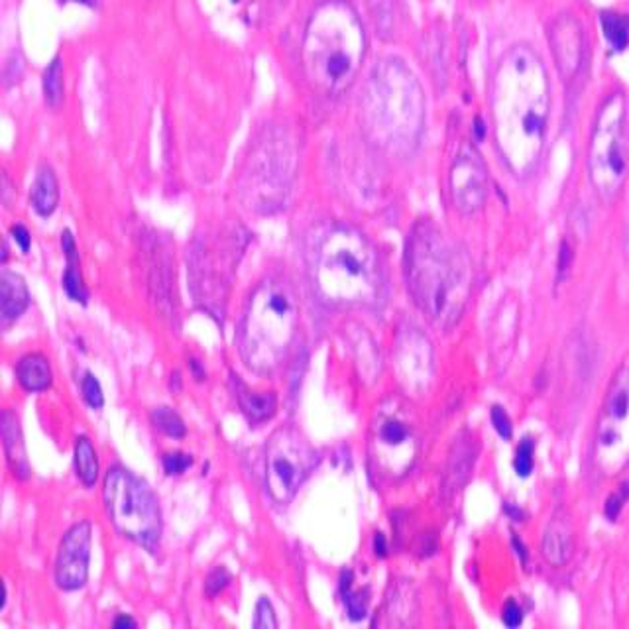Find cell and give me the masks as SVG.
I'll return each instance as SVG.
<instances>
[{
	"mask_svg": "<svg viewBox=\"0 0 629 629\" xmlns=\"http://www.w3.org/2000/svg\"><path fill=\"white\" fill-rule=\"evenodd\" d=\"M114 627H136V622L132 620V617L121 615V617H116V620H114Z\"/></svg>",
	"mask_w": 629,
	"mask_h": 629,
	"instance_id": "39",
	"label": "cell"
},
{
	"mask_svg": "<svg viewBox=\"0 0 629 629\" xmlns=\"http://www.w3.org/2000/svg\"><path fill=\"white\" fill-rule=\"evenodd\" d=\"M0 431H3V444H5L10 470L14 472L16 479L26 480L30 476V464L26 457L24 439H22L18 417L10 409L3 411V417H0Z\"/></svg>",
	"mask_w": 629,
	"mask_h": 629,
	"instance_id": "17",
	"label": "cell"
},
{
	"mask_svg": "<svg viewBox=\"0 0 629 629\" xmlns=\"http://www.w3.org/2000/svg\"><path fill=\"white\" fill-rule=\"evenodd\" d=\"M351 572L342 574V596H344V604L346 610H349V615L352 620H362L366 615V592H351Z\"/></svg>",
	"mask_w": 629,
	"mask_h": 629,
	"instance_id": "29",
	"label": "cell"
},
{
	"mask_svg": "<svg viewBox=\"0 0 629 629\" xmlns=\"http://www.w3.org/2000/svg\"><path fill=\"white\" fill-rule=\"evenodd\" d=\"M252 625L256 629H276L278 627V620H276V612L274 606L269 604L268 598H262L256 606V615Z\"/></svg>",
	"mask_w": 629,
	"mask_h": 629,
	"instance_id": "32",
	"label": "cell"
},
{
	"mask_svg": "<svg viewBox=\"0 0 629 629\" xmlns=\"http://www.w3.org/2000/svg\"><path fill=\"white\" fill-rule=\"evenodd\" d=\"M533 457H535L533 439H524L522 442L517 444L515 459H514V469H515L517 476H522V479H527V476L533 472V464H535Z\"/></svg>",
	"mask_w": 629,
	"mask_h": 629,
	"instance_id": "30",
	"label": "cell"
},
{
	"mask_svg": "<svg viewBox=\"0 0 629 629\" xmlns=\"http://www.w3.org/2000/svg\"><path fill=\"white\" fill-rule=\"evenodd\" d=\"M234 386H236L238 404H241L242 414L248 417V421H251V423H262V421H268L269 417L276 414L278 399H276V396L272 392H269V394L251 392V389H248L246 384L241 382V379H234Z\"/></svg>",
	"mask_w": 629,
	"mask_h": 629,
	"instance_id": "22",
	"label": "cell"
},
{
	"mask_svg": "<svg viewBox=\"0 0 629 629\" xmlns=\"http://www.w3.org/2000/svg\"><path fill=\"white\" fill-rule=\"evenodd\" d=\"M13 236H14V241L20 244L22 252H28V251H30V232L24 229V226H22V224H14V226H13Z\"/></svg>",
	"mask_w": 629,
	"mask_h": 629,
	"instance_id": "38",
	"label": "cell"
},
{
	"mask_svg": "<svg viewBox=\"0 0 629 629\" xmlns=\"http://www.w3.org/2000/svg\"><path fill=\"white\" fill-rule=\"evenodd\" d=\"M362 114L368 132L384 148L407 151L417 144L425 101L404 61L387 58L376 65L364 91Z\"/></svg>",
	"mask_w": 629,
	"mask_h": 629,
	"instance_id": "4",
	"label": "cell"
},
{
	"mask_svg": "<svg viewBox=\"0 0 629 629\" xmlns=\"http://www.w3.org/2000/svg\"><path fill=\"white\" fill-rule=\"evenodd\" d=\"M474 462V444L470 439H459L454 442L449 459V469L444 474V492H457L462 484L469 480V474Z\"/></svg>",
	"mask_w": 629,
	"mask_h": 629,
	"instance_id": "20",
	"label": "cell"
},
{
	"mask_svg": "<svg viewBox=\"0 0 629 629\" xmlns=\"http://www.w3.org/2000/svg\"><path fill=\"white\" fill-rule=\"evenodd\" d=\"M366 56V34L356 10L344 0H329L311 14L303 38L301 61L314 91L344 93Z\"/></svg>",
	"mask_w": 629,
	"mask_h": 629,
	"instance_id": "3",
	"label": "cell"
},
{
	"mask_svg": "<svg viewBox=\"0 0 629 629\" xmlns=\"http://www.w3.org/2000/svg\"><path fill=\"white\" fill-rule=\"evenodd\" d=\"M238 241L241 238L236 236V232L214 234L197 241L193 246L191 281L195 297L205 309L214 314L219 313L221 305H224L234 266L242 252Z\"/></svg>",
	"mask_w": 629,
	"mask_h": 629,
	"instance_id": "12",
	"label": "cell"
},
{
	"mask_svg": "<svg viewBox=\"0 0 629 629\" xmlns=\"http://www.w3.org/2000/svg\"><path fill=\"white\" fill-rule=\"evenodd\" d=\"M91 524H75L63 535L56 561V580L63 590H77L89 577Z\"/></svg>",
	"mask_w": 629,
	"mask_h": 629,
	"instance_id": "15",
	"label": "cell"
},
{
	"mask_svg": "<svg viewBox=\"0 0 629 629\" xmlns=\"http://www.w3.org/2000/svg\"><path fill=\"white\" fill-rule=\"evenodd\" d=\"M600 24L606 40L615 51H622L629 43V18L617 13H602Z\"/></svg>",
	"mask_w": 629,
	"mask_h": 629,
	"instance_id": "26",
	"label": "cell"
},
{
	"mask_svg": "<svg viewBox=\"0 0 629 629\" xmlns=\"http://www.w3.org/2000/svg\"><path fill=\"white\" fill-rule=\"evenodd\" d=\"M551 108L545 65L527 46L509 50L490 83L496 144L507 168L525 178L543 151Z\"/></svg>",
	"mask_w": 629,
	"mask_h": 629,
	"instance_id": "1",
	"label": "cell"
},
{
	"mask_svg": "<svg viewBox=\"0 0 629 629\" xmlns=\"http://www.w3.org/2000/svg\"><path fill=\"white\" fill-rule=\"evenodd\" d=\"M81 392L87 404L95 409H101L105 406V397H103V387L99 384V379L95 378V374L87 372L81 379Z\"/></svg>",
	"mask_w": 629,
	"mask_h": 629,
	"instance_id": "31",
	"label": "cell"
},
{
	"mask_svg": "<svg viewBox=\"0 0 629 629\" xmlns=\"http://www.w3.org/2000/svg\"><path fill=\"white\" fill-rule=\"evenodd\" d=\"M319 294L339 305H370L382 291V268L374 246L349 226H334L314 252Z\"/></svg>",
	"mask_w": 629,
	"mask_h": 629,
	"instance_id": "6",
	"label": "cell"
},
{
	"mask_svg": "<svg viewBox=\"0 0 629 629\" xmlns=\"http://www.w3.org/2000/svg\"><path fill=\"white\" fill-rule=\"evenodd\" d=\"M79 3H85V5H93L95 0H79Z\"/></svg>",
	"mask_w": 629,
	"mask_h": 629,
	"instance_id": "41",
	"label": "cell"
},
{
	"mask_svg": "<svg viewBox=\"0 0 629 629\" xmlns=\"http://www.w3.org/2000/svg\"><path fill=\"white\" fill-rule=\"evenodd\" d=\"M75 470L85 486H95L99 479V460L93 442L87 437H77L75 441Z\"/></svg>",
	"mask_w": 629,
	"mask_h": 629,
	"instance_id": "25",
	"label": "cell"
},
{
	"mask_svg": "<svg viewBox=\"0 0 629 629\" xmlns=\"http://www.w3.org/2000/svg\"><path fill=\"white\" fill-rule=\"evenodd\" d=\"M151 421H154V425L168 437H186V423H183V419L169 407H158L151 411Z\"/></svg>",
	"mask_w": 629,
	"mask_h": 629,
	"instance_id": "28",
	"label": "cell"
},
{
	"mask_svg": "<svg viewBox=\"0 0 629 629\" xmlns=\"http://www.w3.org/2000/svg\"><path fill=\"white\" fill-rule=\"evenodd\" d=\"M294 168V151L279 132H268L254 146L251 160L241 179L242 199L256 211H272L279 207Z\"/></svg>",
	"mask_w": 629,
	"mask_h": 629,
	"instance_id": "10",
	"label": "cell"
},
{
	"mask_svg": "<svg viewBox=\"0 0 629 629\" xmlns=\"http://www.w3.org/2000/svg\"><path fill=\"white\" fill-rule=\"evenodd\" d=\"M232 580L231 577V572L226 570L224 567H216L209 577L207 580H205V594L209 596V598H214L216 594H219L221 590H224L226 587H229V582Z\"/></svg>",
	"mask_w": 629,
	"mask_h": 629,
	"instance_id": "33",
	"label": "cell"
},
{
	"mask_svg": "<svg viewBox=\"0 0 629 629\" xmlns=\"http://www.w3.org/2000/svg\"><path fill=\"white\" fill-rule=\"evenodd\" d=\"M317 462L309 441L296 427H281L266 447V488L276 504L294 500Z\"/></svg>",
	"mask_w": 629,
	"mask_h": 629,
	"instance_id": "13",
	"label": "cell"
},
{
	"mask_svg": "<svg viewBox=\"0 0 629 629\" xmlns=\"http://www.w3.org/2000/svg\"><path fill=\"white\" fill-rule=\"evenodd\" d=\"M588 171L600 199L612 203L620 195L627 176L625 101L622 93L608 96L596 116L588 151Z\"/></svg>",
	"mask_w": 629,
	"mask_h": 629,
	"instance_id": "8",
	"label": "cell"
},
{
	"mask_svg": "<svg viewBox=\"0 0 629 629\" xmlns=\"http://www.w3.org/2000/svg\"><path fill=\"white\" fill-rule=\"evenodd\" d=\"M30 199H32V205H34L36 213L41 216H50L53 211H56L59 203V186H58L56 173H53L51 168L43 166L38 171V178L34 181V187H32Z\"/></svg>",
	"mask_w": 629,
	"mask_h": 629,
	"instance_id": "23",
	"label": "cell"
},
{
	"mask_svg": "<svg viewBox=\"0 0 629 629\" xmlns=\"http://www.w3.org/2000/svg\"><path fill=\"white\" fill-rule=\"evenodd\" d=\"M161 462H164L166 472L169 476H173V474L186 472L189 466L193 464V457H191V454H186V452H168V454H164V459H161Z\"/></svg>",
	"mask_w": 629,
	"mask_h": 629,
	"instance_id": "34",
	"label": "cell"
},
{
	"mask_svg": "<svg viewBox=\"0 0 629 629\" xmlns=\"http://www.w3.org/2000/svg\"><path fill=\"white\" fill-rule=\"evenodd\" d=\"M28 305L30 294L24 279L18 274L5 269L0 274V313H3V319L6 323L18 319L28 309Z\"/></svg>",
	"mask_w": 629,
	"mask_h": 629,
	"instance_id": "19",
	"label": "cell"
},
{
	"mask_svg": "<svg viewBox=\"0 0 629 629\" xmlns=\"http://www.w3.org/2000/svg\"><path fill=\"white\" fill-rule=\"evenodd\" d=\"M594 464L604 476L620 474L629 464V368L612 378L596 423Z\"/></svg>",
	"mask_w": 629,
	"mask_h": 629,
	"instance_id": "11",
	"label": "cell"
},
{
	"mask_svg": "<svg viewBox=\"0 0 629 629\" xmlns=\"http://www.w3.org/2000/svg\"><path fill=\"white\" fill-rule=\"evenodd\" d=\"M451 197L462 214L479 213L488 197V171L472 144H462L449 173Z\"/></svg>",
	"mask_w": 629,
	"mask_h": 629,
	"instance_id": "14",
	"label": "cell"
},
{
	"mask_svg": "<svg viewBox=\"0 0 629 629\" xmlns=\"http://www.w3.org/2000/svg\"><path fill=\"white\" fill-rule=\"evenodd\" d=\"M572 555V529L565 512H557L543 537V557L555 567H562Z\"/></svg>",
	"mask_w": 629,
	"mask_h": 629,
	"instance_id": "18",
	"label": "cell"
},
{
	"mask_svg": "<svg viewBox=\"0 0 629 629\" xmlns=\"http://www.w3.org/2000/svg\"><path fill=\"white\" fill-rule=\"evenodd\" d=\"M419 451L415 417L401 399L379 406L368 437L372 470L384 480H397L409 472Z\"/></svg>",
	"mask_w": 629,
	"mask_h": 629,
	"instance_id": "9",
	"label": "cell"
},
{
	"mask_svg": "<svg viewBox=\"0 0 629 629\" xmlns=\"http://www.w3.org/2000/svg\"><path fill=\"white\" fill-rule=\"evenodd\" d=\"M61 246L63 252L68 256V269H65L63 276V287L68 291V296L79 303H87V289L81 278V268H79V256H77V246L69 231H65L61 234Z\"/></svg>",
	"mask_w": 629,
	"mask_h": 629,
	"instance_id": "24",
	"label": "cell"
},
{
	"mask_svg": "<svg viewBox=\"0 0 629 629\" xmlns=\"http://www.w3.org/2000/svg\"><path fill=\"white\" fill-rule=\"evenodd\" d=\"M625 497H627V486H625V490L614 494V496L610 497V500L606 502V515H608V517L612 519V522H614V519H615L617 515H620V509H622V506H624V502H625Z\"/></svg>",
	"mask_w": 629,
	"mask_h": 629,
	"instance_id": "37",
	"label": "cell"
},
{
	"mask_svg": "<svg viewBox=\"0 0 629 629\" xmlns=\"http://www.w3.org/2000/svg\"><path fill=\"white\" fill-rule=\"evenodd\" d=\"M549 43L561 77L570 81L580 71L584 59V34L579 20L570 14H561L549 26Z\"/></svg>",
	"mask_w": 629,
	"mask_h": 629,
	"instance_id": "16",
	"label": "cell"
},
{
	"mask_svg": "<svg viewBox=\"0 0 629 629\" xmlns=\"http://www.w3.org/2000/svg\"><path fill=\"white\" fill-rule=\"evenodd\" d=\"M16 376L22 387L32 394L43 392L51 386V368L46 356L28 354L16 366Z\"/></svg>",
	"mask_w": 629,
	"mask_h": 629,
	"instance_id": "21",
	"label": "cell"
},
{
	"mask_svg": "<svg viewBox=\"0 0 629 629\" xmlns=\"http://www.w3.org/2000/svg\"><path fill=\"white\" fill-rule=\"evenodd\" d=\"M492 423L497 435L509 441V437H512V421H509L504 407H497V406L492 407Z\"/></svg>",
	"mask_w": 629,
	"mask_h": 629,
	"instance_id": "35",
	"label": "cell"
},
{
	"mask_svg": "<svg viewBox=\"0 0 629 629\" xmlns=\"http://www.w3.org/2000/svg\"><path fill=\"white\" fill-rule=\"evenodd\" d=\"M376 552H378L379 557L386 555V545H384V535L382 533L376 535Z\"/></svg>",
	"mask_w": 629,
	"mask_h": 629,
	"instance_id": "40",
	"label": "cell"
},
{
	"mask_svg": "<svg viewBox=\"0 0 629 629\" xmlns=\"http://www.w3.org/2000/svg\"><path fill=\"white\" fill-rule=\"evenodd\" d=\"M299 327V301L281 278H268L248 301L238 331L242 360L260 374H272L286 362Z\"/></svg>",
	"mask_w": 629,
	"mask_h": 629,
	"instance_id": "5",
	"label": "cell"
},
{
	"mask_svg": "<svg viewBox=\"0 0 629 629\" xmlns=\"http://www.w3.org/2000/svg\"><path fill=\"white\" fill-rule=\"evenodd\" d=\"M409 294L423 314L441 329L457 324L469 303L472 268L462 248L437 224L417 223L406 246Z\"/></svg>",
	"mask_w": 629,
	"mask_h": 629,
	"instance_id": "2",
	"label": "cell"
},
{
	"mask_svg": "<svg viewBox=\"0 0 629 629\" xmlns=\"http://www.w3.org/2000/svg\"><path fill=\"white\" fill-rule=\"evenodd\" d=\"M105 506L113 525L134 543L156 552L161 539V512L156 494L136 474L114 466L105 476Z\"/></svg>",
	"mask_w": 629,
	"mask_h": 629,
	"instance_id": "7",
	"label": "cell"
},
{
	"mask_svg": "<svg viewBox=\"0 0 629 629\" xmlns=\"http://www.w3.org/2000/svg\"><path fill=\"white\" fill-rule=\"evenodd\" d=\"M43 96L51 108H58L63 101V65L61 59H53L43 73Z\"/></svg>",
	"mask_w": 629,
	"mask_h": 629,
	"instance_id": "27",
	"label": "cell"
},
{
	"mask_svg": "<svg viewBox=\"0 0 629 629\" xmlns=\"http://www.w3.org/2000/svg\"><path fill=\"white\" fill-rule=\"evenodd\" d=\"M502 620L507 627H519L524 622V612L514 600H509L502 610Z\"/></svg>",
	"mask_w": 629,
	"mask_h": 629,
	"instance_id": "36",
	"label": "cell"
}]
</instances>
